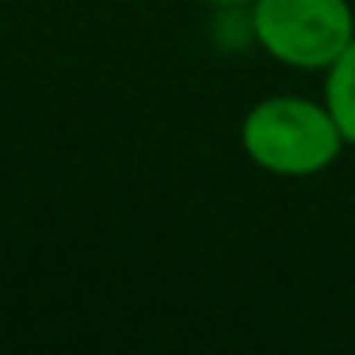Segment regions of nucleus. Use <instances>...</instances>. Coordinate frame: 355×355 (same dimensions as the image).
I'll return each mask as SVG.
<instances>
[{
    "label": "nucleus",
    "mask_w": 355,
    "mask_h": 355,
    "mask_svg": "<svg viewBox=\"0 0 355 355\" xmlns=\"http://www.w3.org/2000/svg\"><path fill=\"white\" fill-rule=\"evenodd\" d=\"M241 146L248 161L271 176H317L347 146L329 103L302 96H275L256 103L241 123Z\"/></svg>",
    "instance_id": "nucleus-1"
},
{
    "label": "nucleus",
    "mask_w": 355,
    "mask_h": 355,
    "mask_svg": "<svg viewBox=\"0 0 355 355\" xmlns=\"http://www.w3.org/2000/svg\"><path fill=\"white\" fill-rule=\"evenodd\" d=\"M252 31L291 69H329L355 39L347 0H252Z\"/></svg>",
    "instance_id": "nucleus-2"
},
{
    "label": "nucleus",
    "mask_w": 355,
    "mask_h": 355,
    "mask_svg": "<svg viewBox=\"0 0 355 355\" xmlns=\"http://www.w3.org/2000/svg\"><path fill=\"white\" fill-rule=\"evenodd\" d=\"M324 103H329L332 119L340 123L347 146H355V39L347 50L329 65V80H324Z\"/></svg>",
    "instance_id": "nucleus-3"
},
{
    "label": "nucleus",
    "mask_w": 355,
    "mask_h": 355,
    "mask_svg": "<svg viewBox=\"0 0 355 355\" xmlns=\"http://www.w3.org/2000/svg\"><path fill=\"white\" fill-rule=\"evenodd\" d=\"M207 4H218V8H241V4H252V0H207Z\"/></svg>",
    "instance_id": "nucleus-4"
}]
</instances>
